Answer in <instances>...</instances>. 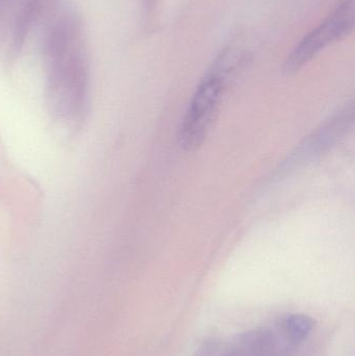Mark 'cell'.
<instances>
[{"mask_svg": "<svg viewBox=\"0 0 355 356\" xmlns=\"http://www.w3.org/2000/svg\"><path fill=\"white\" fill-rule=\"evenodd\" d=\"M74 21H60L48 45V112L58 129L75 133L83 127L90 104L87 58Z\"/></svg>", "mask_w": 355, "mask_h": 356, "instance_id": "obj_1", "label": "cell"}, {"mask_svg": "<svg viewBox=\"0 0 355 356\" xmlns=\"http://www.w3.org/2000/svg\"><path fill=\"white\" fill-rule=\"evenodd\" d=\"M246 56L237 48H226L217 56L198 83L179 129V143L187 152L204 143L216 118L223 94L245 64Z\"/></svg>", "mask_w": 355, "mask_h": 356, "instance_id": "obj_2", "label": "cell"}, {"mask_svg": "<svg viewBox=\"0 0 355 356\" xmlns=\"http://www.w3.org/2000/svg\"><path fill=\"white\" fill-rule=\"evenodd\" d=\"M354 18V0H340L333 10L292 50L283 66L286 74L299 72L323 50L352 33Z\"/></svg>", "mask_w": 355, "mask_h": 356, "instance_id": "obj_3", "label": "cell"}, {"mask_svg": "<svg viewBox=\"0 0 355 356\" xmlns=\"http://www.w3.org/2000/svg\"><path fill=\"white\" fill-rule=\"evenodd\" d=\"M354 104L342 108L336 116L331 117V120L324 123L308 139L304 140V143L300 144L299 147L283 165L286 170L304 165V163L306 164L324 154L347 133L354 123Z\"/></svg>", "mask_w": 355, "mask_h": 356, "instance_id": "obj_4", "label": "cell"}, {"mask_svg": "<svg viewBox=\"0 0 355 356\" xmlns=\"http://www.w3.org/2000/svg\"><path fill=\"white\" fill-rule=\"evenodd\" d=\"M314 325V320L306 315L288 316L283 324L286 334L293 342L304 340L311 334Z\"/></svg>", "mask_w": 355, "mask_h": 356, "instance_id": "obj_5", "label": "cell"}]
</instances>
